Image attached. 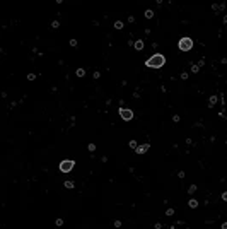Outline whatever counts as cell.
Returning <instances> with one entry per match:
<instances>
[{
    "label": "cell",
    "instance_id": "1",
    "mask_svg": "<svg viewBox=\"0 0 227 229\" xmlns=\"http://www.w3.org/2000/svg\"><path fill=\"white\" fill-rule=\"evenodd\" d=\"M121 115H125V118H130V116H131L130 111H121Z\"/></svg>",
    "mask_w": 227,
    "mask_h": 229
}]
</instances>
